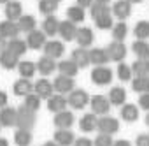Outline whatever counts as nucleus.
I'll return each instance as SVG.
<instances>
[{"instance_id":"nucleus-1","label":"nucleus","mask_w":149,"mask_h":146,"mask_svg":"<svg viewBox=\"0 0 149 146\" xmlns=\"http://www.w3.org/2000/svg\"><path fill=\"white\" fill-rule=\"evenodd\" d=\"M35 125V111L21 106L16 109V127L18 128H25V130H32V127Z\"/></svg>"},{"instance_id":"nucleus-2","label":"nucleus","mask_w":149,"mask_h":146,"mask_svg":"<svg viewBox=\"0 0 149 146\" xmlns=\"http://www.w3.org/2000/svg\"><path fill=\"white\" fill-rule=\"evenodd\" d=\"M88 102H90V95H88V92L86 90H76L74 88L70 93H68V99H67V104L72 107V109H83V107H86L88 106Z\"/></svg>"},{"instance_id":"nucleus-3","label":"nucleus","mask_w":149,"mask_h":146,"mask_svg":"<svg viewBox=\"0 0 149 146\" xmlns=\"http://www.w3.org/2000/svg\"><path fill=\"white\" fill-rule=\"evenodd\" d=\"M97 128L100 134H116L119 130V121L114 118V116H109V114H102V118H97Z\"/></svg>"},{"instance_id":"nucleus-4","label":"nucleus","mask_w":149,"mask_h":146,"mask_svg":"<svg viewBox=\"0 0 149 146\" xmlns=\"http://www.w3.org/2000/svg\"><path fill=\"white\" fill-rule=\"evenodd\" d=\"M91 81L98 86H105L112 81V70L105 65H98L91 70Z\"/></svg>"},{"instance_id":"nucleus-5","label":"nucleus","mask_w":149,"mask_h":146,"mask_svg":"<svg viewBox=\"0 0 149 146\" xmlns=\"http://www.w3.org/2000/svg\"><path fill=\"white\" fill-rule=\"evenodd\" d=\"M42 49H44V55L49 56V58H53V60L63 56V53H65V46H63V42L54 41V39H53V41H46V44L42 46Z\"/></svg>"},{"instance_id":"nucleus-6","label":"nucleus","mask_w":149,"mask_h":146,"mask_svg":"<svg viewBox=\"0 0 149 146\" xmlns=\"http://www.w3.org/2000/svg\"><path fill=\"white\" fill-rule=\"evenodd\" d=\"M107 55H109V60H114V62H121L125 56H126V46L119 41H114V42H109V46L105 48Z\"/></svg>"},{"instance_id":"nucleus-7","label":"nucleus","mask_w":149,"mask_h":146,"mask_svg":"<svg viewBox=\"0 0 149 146\" xmlns=\"http://www.w3.org/2000/svg\"><path fill=\"white\" fill-rule=\"evenodd\" d=\"M74 78H68V76H63V74H60V76H56L54 78V83H53V88L58 92V93H70L72 90H74Z\"/></svg>"},{"instance_id":"nucleus-8","label":"nucleus","mask_w":149,"mask_h":146,"mask_svg":"<svg viewBox=\"0 0 149 146\" xmlns=\"http://www.w3.org/2000/svg\"><path fill=\"white\" fill-rule=\"evenodd\" d=\"M46 34L42 32V30H32L28 35H26V48H30V49H40L44 44H46Z\"/></svg>"},{"instance_id":"nucleus-9","label":"nucleus","mask_w":149,"mask_h":146,"mask_svg":"<svg viewBox=\"0 0 149 146\" xmlns=\"http://www.w3.org/2000/svg\"><path fill=\"white\" fill-rule=\"evenodd\" d=\"M90 102H91V111L97 113V114H107L109 109H111V102L104 95H95V97L90 99Z\"/></svg>"},{"instance_id":"nucleus-10","label":"nucleus","mask_w":149,"mask_h":146,"mask_svg":"<svg viewBox=\"0 0 149 146\" xmlns=\"http://www.w3.org/2000/svg\"><path fill=\"white\" fill-rule=\"evenodd\" d=\"M58 34L61 35L63 41H74V39H76V34H77V27H76V23H72V21H68V20L60 21V25H58Z\"/></svg>"},{"instance_id":"nucleus-11","label":"nucleus","mask_w":149,"mask_h":146,"mask_svg":"<svg viewBox=\"0 0 149 146\" xmlns=\"http://www.w3.org/2000/svg\"><path fill=\"white\" fill-rule=\"evenodd\" d=\"M93 39H95V35H93V30H91V28H88V27L77 28L76 41H77L79 48H86V49H88V48L93 44Z\"/></svg>"},{"instance_id":"nucleus-12","label":"nucleus","mask_w":149,"mask_h":146,"mask_svg":"<svg viewBox=\"0 0 149 146\" xmlns=\"http://www.w3.org/2000/svg\"><path fill=\"white\" fill-rule=\"evenodd\" d=\"M53 123H54V127H58V128H70L72 123H74V113H70V111H67V109L58 111V113L54 114Z\"/></svg>"},{"instance_id":"nucleus-13","label":"nucleus","mask_w":149,"mask_h":146,"mask_svg":"<svg viewBox=\"0 0 149 146\" xmlns=\"http://www.w3.org/2000/svg\"><path fill=\"white\" fill-rule=\"evenodd\" d=\"M19 35V28H18V23L16 21H0V37L4 39H14Z\"/></svg>"},{"instance_id":"nucleus-14","label":"nucleus","mask_w":149,"mask_h":146,"mask_svg":"<svg viewBox=\"0 0 149 146\" xmlns=\"http://www.w3.org/2000/svg\"><path fill=\"white\" fill-rule=\"evenodd\" d=\"M70 60L76 63L79 69L88 67V65H90V49H86V48H77V49H74Z\"/></svg>"},{"instance_id":"nucleus-15","label":"nucleus","mask_w":149,"mask_h":146,"mask_svg":"<svg viewBox=\"0 0 149 146\" xmlns=\"http://www.w3.org/2000/svg\"><path fill=\"white\" fill-rule=\"evenodd\" d=\"M53 83L51 81H47L46 78L44 79H39L37 83H33V92H35V95H39L40 99H49L51 95H53Z\"/></svg>"},{"instance_id":"nucleus-16","label":"nucleus","mask_w":149,"mask_h":146,"mask_svg":"<svg viewBox=\"0 0 149 146\" xmlns=\"http://www.w3.org/2000/svg\"><path fill=\"white\" fill-rule=\"evenodd\" d=\"M74 139H76V135H74V132L70 128H58L54 132V142L60 144V146H72Z\"/></svg>"},{"instance_id":"nucleus-17","label":"nucleus","mask_w":149,"mask_h":146,"mask_svg":"<svg viewBox=\"0 0 149 146\" xmlns=\"http://www.w3.org/2000/svg\"><path fill=\"white\" fill-rule=\"evenodd\" d=\"M23 14V6L18 0H9L6 4V18L9 21H18V18Z\"/></svg>"},{"instance_id":"nucleus-18","label":"nucleus","mask_w":149,"mask_h":146,"mask_svg":"<svg viewBox=\"0 0 149 146\" xmlns=\"http://www.w3.org/2000/svg\"><path fill=\"white\" fill-rule=\"evenodd\" d=\"M112 14L116 18H119L121 21L126 20L132 14V4L128 2V0H118V2L114 4V7H112Z\"/></svg>"},{"instance_id":"nucleus-19","label":"nucleus","mask_w":149,"mask_h":146,"mask_svg":"<svg viewBox=\"0 0 149 146\" xmlns=\"http://www.w3.org/2000/svg\"><path fill=\"white\" fill-rule=\"evenodd\" d=\"M18 63H19V56H16V55L11 53L9 49H4L2 53H0V65H2L4 69L13 70V69L18 67Z\"/></svg>"},{"instance_id":"nucleus-20","label":"nucleus","mask_w":149,"mask_h":146,"mask_svg":"<svg viewBox=\"0 0 149 146\" xmlns=\"http://www.w3.org/2000/svg\"><path fill=\"white\" fill-rule=\"evenodd\" d=\"M0 125L2 127H14L16 125V109L14 107H2L0 109Z\"/></svg>"},{"instance_id":"nucleus-21","label":"nucleus","mask_w":149,"mask_h":146,"mask_svg":"<svg viewBox=\"0 0 149 146\" xmlns=\"http://www.w3.org/2000/svg\"><path fill=\"white\" fill-rule=\"evenodd\" d=\"M35 67H37V70L40 72L42 76H49V74H53L54 69H56V62L53 58H49V56H42V58H39Z\"/></svg>"},{"instance_id":"nucleus-22","label":"nucleus","mask_w":149,"mask_h":146,"mask_svg":"<svg viewBox=\"0 0 149 146\" xmlns=\"http://www.w3.org/2000/svg\"><path fill=\"white\" fill-rule=\"evenodd\" d=\"M16 23H18L19 32H25V34H30L32 30L37 28V21H35V18L32 14H21Z\"/></svg>"},{"instance_id":"nucleus-23","label":"nucleus","mask_w":149,"mask_h":146,"mask_svg":"<svg viewBox=\"0 0 149 146\" xmlns=\"http://www.w3.org/2000/svg\"><path fill=\"white\" fill-rule=\"evenodd\" d=\"M13 90H14V95L25 97V95H28V93L33 92V83H32L30 79H26V78H21V79H18V81L14 83Z\"/></svg>"},{"instance_id":"nucleus-24","label":"nucleus","mask_w":149,"mask_h":146,"mask_svg":"<svg viewBox=\"0 0 149 146\" xmlns=\"http://www.w3.org/2000/svg\"><path fill=\"white\" fill-rule=\"evenodd\" d=\"M56 69L60 70V74L68 76V78H76V74L79 72V67L72 60H61L60 63H56Z\"/></svg>"},{"instance_id":"nucleus-25","label":"nucleus","mask_w":149,"mask_h":146,"mask_svg":"<svg viewBox=\"0 0 149 146\" xmlns=\"http://www.w3.org/2000/svg\"><path fill=\"white\" fill-rule=\"evenodd\" d=\"M107 62H109V55H107L105 49H102V48L90 49V63H93L95 67H98V65H105Z\"/></svg>"},{"instance_id":"nucleus-26","label":"nucleus","mask_w":149,"mask_h":146,"mask_svg":"<svg viewBox=\"0 0 149 146\" xmlns=\"http://www.w3.org/2000/svg\"><path fill=\"white\" fill-rule=\"evenodd\" d=\"M67 97H63L61 93L60 95H51L49 99H47V109L51 111V113H58V111H63V109H67Z\"/></svg>"},{"instance_id":"nucleus-27","label":"nucleus","mask_w":149,"mask_h":146,"mask_svg":"<svg viewBox=\"0 0 149 146\" xmlns=\"http://www.w3.org/2000/svg\"><path fill=\"white\" fill-rule=\"evenodd\" d=\"M107 99H109V102H111L112 106H123L125 100H126V92H125V88H121V86H114V88H111Z\"/></svg>"},{"instance_id":"nucleus-28","label":"nucleus","mask_w":149,"mask_h":146,"mask_svg":"<svg viewBox=\"0 0 149 146\" xmlns=\"http://www.w3.org/2000/svg\"><path fill=\"white\" fill-rule=\"evenodd\" d=\"M119 113H121V118L128 123H133L139 120V107L135 104H123Z\"/></svg>"},{"instance_id":"nucleus-29","label":"nucleus","mask_w":149,"mask_h":146,"mask_svg":"<svg viewBox=\"0 0 149 146\" xmlns=\"http://www.w3.org/2000/svg\"><path fill=\"white\" fill-rule=\"evenodd\" d=\"M58 25H60V21L56 20V16H53V14L46 16V20L42 21V32L49 37H54L58 34Z\"/></svg>"},{"instance_id":"nucleus-30","label":"nucleus","mask_w":149,"mask_h":146,"mask_svg":"<svg viewBox=\"0 0 149 146\" xmlns=\"http://www.w3.org/2000/svg\"><path fill=\"white\" fill-rule=\"evenodd\" d=\"M130 67L135 76H149V58H137Z\"/></svg>"},{"instance_id":"nucleus-31","label":"nucleus","mask_w":149,"mask_h":146,"mask_svg":"<svg viewBox=\"0 0 149 146\" xmlns=\"http://www.w3.org/2000/svg\"><path fill=\"white\" fill-rule=\"evenodd\" d=\"M6 49H9V51L14 53L16 56H21V55L26 53V42L21 41V39H18V37H14V39H9V41H7V48H6Z\"/></svg>"},{"instance_id":"nucleus-32","label":"nucleus","mask_w":149,"mask_h":146,"mask_svg":"<svg viewBox=\"0 0 149 146\" xmlns=\"http://www.w3.org/2000/svg\"><path fill=\"white\" fill-rule=\"evenodd\" d=\"M18 72H19V76H21V78L30 79V78H33V74L37 72V67H35V63L30 62V60H26V62H19V63H18Z\"/></svg>"},{"instance_id":"nucleus-33","label":"nucleus","mask_w":149,"mask_h":146,"mask_svg":"<svg viewBox=\"0 0 149 146\" xmlns=\"http://www.w3.org/2000/svg\"><path fill=\"white\" fill-rule=\"evenodd\" d=\"M79 127H81L83 132H93V130L97 128V114H95V113L84 114V116L81 118V121H79Z\"/></svg>"},{"instance_id":"nucleus-34","label":"nucleus","mask_w":149,"mask_h":146,"mask_svg":"<svg viewBox=\"0 0 149 146\" xmlns=\"http://www.w3.org/2000/svg\"><path fill=\"white\" fill-rule=\"evenodd\" d=\"M90 14H91L93 21H95L97 18H102L105 14H111V7L107 4H102V2H93L91 7H90Z\"/></svg>"},{"instance_id":"nucleus-35","label":"nucleus","mask_w":149,"mask_h":146,"mask_svg":"<svg viewBox=\"0 0 149 146\" xmlns=\"http://www.w3.org/2000/svg\"><path fill=\"white\" fill-rule=\"evenodd\" d=\"M32 132L30 130H25V128H18L14 132V142L18 146H30L32 144Z\"/></svg>"},{"instance_id":"nucleus-36","label":"nucleus","mask_w":149,"mask_h":146,"mask_svg":"<svg viewBox=\"0 0 149 146\" xmlns=\"http://www.w3.org/2000/svg\"><path fill=\"white\" fill-rule=\"evenodd\" d=\"M132 88L137 93H147L149 92V76H135L132 81Z\"/></svg>"},{"instance_id":"nucleus-37","label":"nucleus","mask_w":149,"mask_h":146,"mask_svg":"<svg viewBox=\"0 0 149 146\" xmlns=\"http://www.w3.org/2000/svg\"><path fill=\"white\" fill-rule=\"evenodd\" d=\"M67 20L72 21V23H76V25L81 23V21H84V9L79 7V6L68 7V9H67Z\"/></svg>"},{"instance_id":"nucleus-38","label":"nucleus","mask_w":149,"mask_h":146,"mask_svg":"<svg viewBox=\"0 0 149 146\" xmlns=\"http://www.w3.org/2000/svg\"><path fill=\"white\" fill-rule=\"evenodd\" d=\"M132 49H133V53H135L139 58H149V42L137 39V42H133Z\"/></svg>"},{"instance_id":"nucleus-39","label":"nucleus","mask_w":149,"mask_h":146,"mask_svg":"<svg viewBox=\"0 0 149 146\" xmlns=\"http://www.w3.org/2000/svg\"><path fill=\"white\" fill-rule=\"evenodd\" d=\"M133 34H135V37L139 39V41H146L147 37H149V21H139L137 25H135V28H133Z\"/></svg>"},{"instance_id":"nucleus-40","label":"nucleus","mask_w":149,"mask_h":146,"mask_svg":"<svg viewBox=\"0 0 149 146\" xmlns=\"http://www.w3.org/2000/svg\"><path fill=\"white\" fill-rule=\"evenodd\" d=\"M58 9V2L54 0H39V11L46 16H51L54 14V11Z\"/></svg>"},{"instance_id":"nucleus-41","label":"nucleus","mask_w":149,"mask_h":146,"mask_svg":"<svg viewBox=\"0 0 149 146\" xmlns=\"http://www.w3.org/2000/svg\"><path fill=\"white\" fill-rule=\"evenodd\" d=\"M126 34H128V27H126L125 21H119V23L112 25V37H114V41H119V42L125 41Z\"/></svg>"},{"instance_id":"nucleus-42","label":"nucleus","mask_w":149,"mask_h":146,"mask_svg":"<svg viewBox=\"0 0 149 146\" xmlns=\"http://www.w3.org/2000/svg\"><path fill=\"white\" fill-rule=\"evenodd\" d=\"M23 106L37 113V111H39V107H40V97H39V95H35V93L32 92V93L25 95V104H23Z\"/></svg>"},{"instance_id":"nucleus-43","label":"nucleus","mask_w":149,"mask_h":146,"mask_svg":"<svg viewBox=\"0 0 149 146\" xmlns=\"http://www.w3.org/2000/svg\"><path fill=\"white\" fill-rule=\"evenodd\" d=\"M132 67L130 65H126V63H123V62H119V65H118V78L121 79V81H130L132 79Z\"/></svg>"},{"instance_id":"nucleus-44","label":"nucleus","mask_w":149,"mask_h":146,"mask_svg":"<svg viewBox=\"0 0 149 146\" xmlns=\"http://www.w3.org/2000/svg\"><path fill=\"white\" fill-rule=\"evenodd\" d=\"M95 23H97V28H100V30H109V28H112V25H114L112 14H105V16H102V18H97Z\"/></svg>"},{"instance_id":"nucleus-45","label":"nucleus","mask_w":149,"mask_h":146,"mask_svg":"<svg viewBox=\"0 0 149 146\" xmlns=\"http://www.w3.org/2000/svg\"><path fill=\"white\" fill-rule=\"evenodd\" d=\"M112 135L109 134H98L97 139L93 141V146H112Z\"/></svg>"},{"instance_id":"nucleus-46","label":"nucleus","mask_w":149,"mask_h":146,"mask_svg":"<svg viewBox=\"0 0 149 146\" xmlns=\"http://www.w3.org/2000/svg\"><path fill=\"white\" fill-rule=\"evenodd\" d=\"M139 106H140V109L149 111V92H147V93H140V97H139Z\"/></svg>"},{"instance_id":"nucleus-47","label":"nucleus","mask_w":149,"mask_h":146,"mask_svg":"<svg viewBox=\"0 0 149 146\" xmlns=\"http://www.w3.org/2000/svg\"><path fill=\"white\" fill-rule=\"evenodd\" d=\"M135 146H149V134H139L135 139Z\"/></svg>"},{"instance_id":"nucleus-48","label":"nucleus","mask_w":149,"mask_h":146,"mask_svg":"<svg viewBox=\"0 0 149 146\" xmlns=\"http://www.w3.org/2000/svg\"><path fill=\"white\" fill-rule=\"evenodd\" d=\"M72 146H93V141L88 137H77V139H74Z\"/></svg>"},{"instance_id":"nucleus-49","label":"nucleus","mask_w":149,"mask_h":146,"mask_svg":"<svg viewBox=\"0 0 149 146\" xmlns=\"http://www.w3.org/2000/svg\"><path fill=\"white\" fill-rule=\"evenodd\" d=\"M7 93L6 92H2V90H0V109H2V107H6L7 106Z\"/></svg>"},{"instance_id":"nucleus-50","label":"nucleus","mask_w":149,"mask_h":146,"mask_svg":"<svg viewBox=\"0 0 149 146\" xmlns=\"http://www.w3.org/2000/svg\"><path fill=\"white\" fill-rule=\"evenodd\" d=\"M95 2V0H77V4L76 6H79V7H83V9H86V7H91V4Z\"/></svg>"},{"instance_id":"nucleus-51","label":"nucleus","mask_w":149,"mask_h":146,"mask_svg":"<svg viewBox=\"0 0 149 146\" xmlns=\"http://www.w3.org/2000/svg\"><path fill=\"white\" fill-rule=\"evenodd\" d=\"M112 146H132L126 139H119V141H116V142H112Z\"/></svg>"},{"instance_id":"nucleus-52","label":"nucleus","mask_w":149,"mask_h":146,"mask_svg":"<svg viewBox=\"0 0 149 146\" xmlns=\"http://www.w3.org/2000/svg\"><path fill=\"white\" fill-rule=\"evenodd\" d=\"M7 48V39H4V37H0V53H2L4 49Z\"/></svg>"},{"instance_id":"nucleus-53","label":"nucleus","mask_w":149,"mask_h":146,"mask_svg":"<svg viewBox=\"0 0 149 146\" xmlns=\"http://www.w3.org/2000/svg\"><path fill=\"white\" fill-rule=\"evenodd\" d=\"M0 146H9V141L6 137H0Z\"/></svg>"},{"instance_id":"nucleus-54","label":"nucleus","mask_w":149,"mask_h":146,"mask_svg":"<svg viewBox=\"0 0 149 146\" xmlns=\"http://www.w3.org/2000/svg\"><path fill=\"white\" fill-rule=\"evenodd\" d=\"M42 146H60V144H56L54 141H47V142H44Z\"/></svg>"},{"instance_id":"nucleus-55","label":"nucleus","mask_w":149,"mask_h":146,"mask_svg":"<svg viewBox=\"0 0 149 146\" xmlns=\"http://www.w3.org/2000/svg\"><path fill=\"white\" fill-rule=\"evenodd\" d=\"M128 2H130V4H142L144 0H128Z\"/></svg>"},{"instance_id":"nucleus-56","label":"nucleus","mask_w":149,"mask_h":146,"mask_svg":"<svg viewBox=\"0 0 149 146\" xmlns=\"http://www.w3.org/2000/svg\"><path fill=\"white\" fill-rule=\"evenodd\" d=\"M146 125L149 127V113H147V116H146Z\"/></svg>"},{"instance_id":"nucleus-57","label":"nucleus","mask_w":149,"mask_h":146,"mask_svg":"<svg viewBox=\"0 0 149 146\" xmlns=\"http://www.w3.org/2000/svg\"><path fill=\"white\" fill-rule=\"evenodd\" d=\"M95 2H102V4H107L109 0H95Z\"/></svg>"},{"instance_id":"nucleus-58","label":"nucleus","mask_w":149,"mask_h":146,"mask_svg":"<svg viewBox=\"0 0 149 146\" xmlns=\"http://www.w3.org/2000/svg\"><path fill=\"white\" fill-rule=\"evenodd\" d=\"M9 2V0H0V4H7Z\"/></svg>"},{"instance_id":"nucleus-59","label":"nucleus","mask_w":149,"mask_h":146,"mask_svg":"<svg viewBox=\"0 0 149 146\" xmlns=\"http://www.w3.org/2000/svg\"><path fill=\"white\" fill-rule=\"evenodd\" d=\"M54 2H58V4H60V0H54Z\"/></svg>"},{"instance_id":"nucleus-60","label":"nucleus","mask_w":149,"mask_h":146,"mask_svg":"<svg viewBox=\"0 0 149 146\" xmlns=\"http://www.w3.org/2000/svg\"><path fill=\"white\" fill-rule=\"evenodd\" d=\"M0 128H2V125H0Z\"/></svg>"}]
</instances>
